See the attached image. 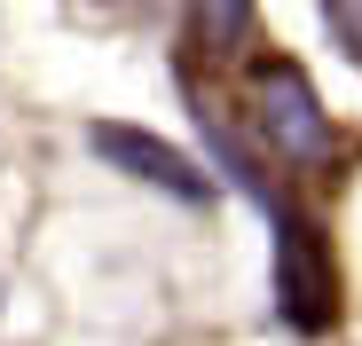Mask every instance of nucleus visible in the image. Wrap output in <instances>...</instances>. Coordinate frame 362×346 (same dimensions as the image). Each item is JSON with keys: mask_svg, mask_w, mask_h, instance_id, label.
<instances>
[{"mask_svg": "<svg viewBox=\"0 0 362 346\" xmlns=\"http://www.w3.org/2000/svg\"><path fill=\"white\" fill-rule=\"evenodd\" d=\"M276 315L299 338L331 330V315H339V268H331L323 237L291 213H276Z\"/></svg>", "mask_w": 362, "mask_h": 346, "instance_id": "f257e3e1", "label": "nucleus"}, {"mask_svg": "<svg viewBox=\"0 0 362 346\" xmlns=\"http://www.w3.org/2000/svg\"><path fill=\"white\" fill-rule=\"evenodd\" d=\"M331 40L362 64V0H331Z\"/></svg>", "mask_w": 362, "mask_h": 346, "instance_id": "39448f33", "label": "nucleus"}, {"mask_svg": "<svg viewBox=\"0 0 362 346\" xmlns=\"http://www.w3.org/2000/svg\"><path fill=\"white\" fill-rule=\"evenodd\" d=\"M197 32H205L213 55H228L236 40L252 32V0H197Z\"/></svg>", "mask_w": 362, "mask_h": 346, "instance_id": "20e7f679", "label": "nucleus"}, {"mask_svg": "<svg viewBox=\"0 0 362 346\" xmlns=\"http://www.w3.org/2000/svg\"><path fill=\"white\" fill-rule=\"evenodd\" d=\"M260 134L284 165H323L331 157V119H323V102L315 87L299 79L291 64H268L260 71Z\"/></svg>", "mask_w": 362, "mask_h": 346, "instance_id": "f03ea898", "label": "nucleus"}, {"mask_svg": "<svg viewBox=\"0 0 362 346\" xmlns=\"http://www.w3.org/2000/svg\"><path fill=\"white\" fill-rule=\"evenodd\" d=\"M87 142H95L118 173H134V181L165 189L173 205H213V173H205V165H189L173 142H158V134H142V126H118V119H95V126H87Z\"/></svg>", "mask_w": 362, "mask_h": 346, "instance_id": "7ed1b4c3", "label": "nucleus"}]
</instances>
